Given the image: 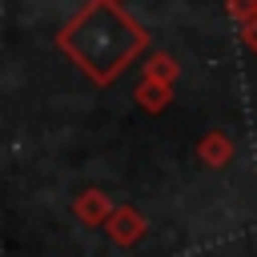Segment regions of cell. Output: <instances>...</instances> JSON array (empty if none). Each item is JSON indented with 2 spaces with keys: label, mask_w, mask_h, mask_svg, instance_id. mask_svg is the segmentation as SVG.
Instances as JSON below:
<instances>
[{
  "label": "cell",
  "mask_w": 257,
  "mask_h": 257,
  "mask_svg": "<svg viewBox=\"0 0 257 257\" xmlns=\"http://www.w3.org/2000/svg\"><path fill=\"white\" fill-rule=\"evenodd\" d=\"M149 44V32L116 8V0H92L84 4L60 32H56V48L96 84H112L120 76V68L141 56Z\"/></svg>",
  "instance_id": "6da1fadb"
},
{
  "label": "cell",
  "mask_w": 257,
  "mask_h": 257,
  "mask_svg": "<svg viewBox=\"0 0 257 257\" xmlns=\"http://www.w3.org/2000/svg\"><path fill=\"white\" fill-rule=\"evenodd\" d=\"M104 233H108V241H112V245L133 249V245H141V241L149 237V217H145L137 205H116V213L108 217Z\"/></svg>",
  "instance_id": "7a4b0ae2"
},
{
  "label": "cell",
  "mask_w": 257,
  "mask_h": 257,
  "mask_svg": "<svg viewBox=\"0 0 257 257\" xmlns=\"http://www.w3.org/2000/svg\"><path fill=\"white\" fill-rule=\"evenodd\" d=\"M116 213V201L104 193V189H80L76 197H72V217L80 221V225H88V229H104L108 225V217Z\"/></svg>",
  "instance_id": "3957f363"
},
{
  "label": "cell",
  "mask_w": 257,
  "mask_h": 257,
  "mask_svg": "<svg viewBox=\"0 0 257 257\" xmlns=\"http://www.w3.org/2000/svg\"><path fill=\"white\" fill-rule=\"evenodd\" d=\"M197 157H201L209 169H225V165L233 161V141H229L221 128H213V133H205V137L197 141Z\"/></svg>",
  "instance_id": "277c9868"
},
{
  "label": "cell",
  "mask_w": 257,
  "mask_h": 257,
  "mask_svg": "<svg viewBox=\"0 0 257 257\" xmlns=\"http://www.w3.org/2000/svg\"><path fill=\"white\" fill-rule=\"evenodd\" d=\"M169 100H173V84H161V80H149V76L137 84V104L145 112H161V108H169Z\"/></svg>",
  "instance_id": "5b68a950"
},
{
  "label": "cell",
  "mask_w": 257,
  "mask_h": 257,
  "mask_svg": "<svg viewBox=\"0 0 257 257\" xmlns=\"http://www.w3.org/2000/svg\"><path fill=\"white\" fill-rule=\"evenodd\" d=\"M145 76H149V80H161V84H173V80H177V60L165 56V52H157V56L145 64Z\"/></svg>",
  "instance_id": "8992f818"
},
{
  "label": "cell",
  "mask_w": 257,
  "mask_h": 257,
  "mask_svg": "<svg viewBox=\"0 0 257 257\" xmlns=\"http://www.w3.org/2000/svg\"><path fill=\"white\" fill-rule=\"evenodd\" d=\"M241 40H245V44H249V52H257V16H253V20H245V24H241Z\"/></svg>",
  "instance_id": "52a82bcc"
}]
</instances>
